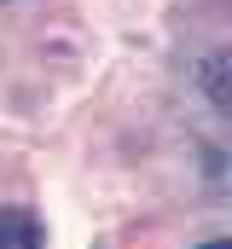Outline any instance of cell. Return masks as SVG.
<instances>
[{"label": "cell", "instance_id": "cell-3", "mask_svg": "<svg viewBox=\"0 0 232 249\" xmlns=\"http://www.w3.org/2000/svg\"><path fill=\"white\" fill-rule=\"evenodd\" d=\"M197 249H232V238H209V244H197Z\"/></svg>", "mask_w": 232, "mask_h": 249}, {"label": "cell", "instance_id": "cell-2", "mask_svg": "<svg viewBox=\"0 0 232 249\" xmlns=\"http://www.w3.org/2000/svg\"><path fill=\"white\" fill-rule=\"evenodd\" d=\"M41 244H47V226L35 220V209L0 203V249H41Z\"/></svg>", "mask_w": 232, "mask_h": 249}, {"label": "cell", "instance_id": "cell-1", "mask_svg": "<svg viewBox=\"0 0 232 249\" xmlns=\"http://www.w3.org/2000/svg\"><path fill=\"white\" fill-rule=\"evenodd\" d=\"M227 70H232V53H227V47H215L209 58L197 64V87H203V99H209L221 116H232V75H227Z\"/></svg>", "mask_w": 232, "mask_h": 249}]
</instances>
